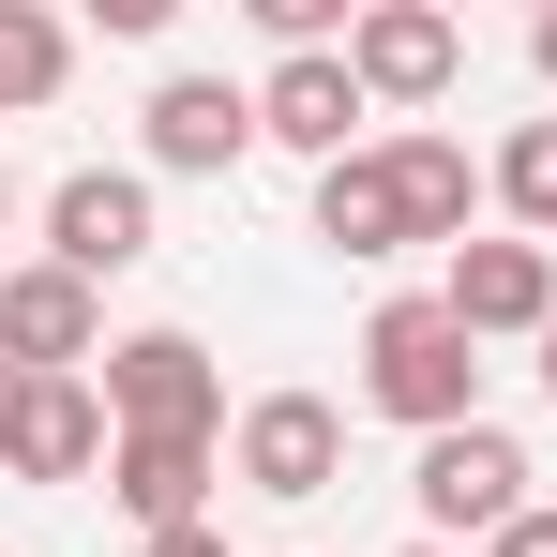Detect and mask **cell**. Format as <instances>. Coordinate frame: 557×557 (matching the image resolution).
<instances>
[{
	"label": "cell",
	"instance_id": "1",
	"mask_svg": "<svg viewBox=\"0 0 557 557\" xmlns=\"http://www.w3.org/2000/svg\"><path fill=\"white\" fill-rule=\"evenodd\" d=\"M467 211H482V166H467L453 136H362L347 166H317V242L332 257H453Z\"/></svg>",
	"mask_w": 557,
	"mask_h": 557
},
{
	"label": "cell",
	"instance_id": "2",
	"mask_svg": "<svg viewBox=\"0 0 557 557\" xmlns=\"http://www.w3.org/2000/svg\"><path fill=\"white\" fill-rule=\"evenodd\" d=\"M362 407H376V422H407V437L482 422V347H467V317L437 301V286H407V301H376V317H362Z\"/></svg>",
	"mask_w": 557,
	"mask_h": 557
},
{
	"label": "cell",
	"instance_id": "3",
	"mask_svg": "<svg viewBox=\"0 0 557 557\" xmlns=\"http://www.w3.org/2000/svg\"><path fill=\"white\" fill-rule=\"evenodd\" d=\"M407 497H422V543H497L512 512H528V437L512 422H453V437H422V467H407Z\"/></svg>",
	"mask_w": 557,
	"mask_h": 557
},
{
	"label": "cell",
	"instance_id": "4",
	"mask_svg": "<svg viewBox=\"0 0 557 557\" xmlns=\"http://www.w3.org/2000/svg\"><path fill=\"white\" fill-rule=\"evenodd\" d=\"M91 392H106V422H121V437H226V376H211L196 332H121Z\"/></svg>",
	"mask_w": 557,
	"mask_h": 557
},
{
	"label": "cell",
	"instance_id": "5",
	"mask_svg": "<svg viewBox=\"0 0 557 557\" xmlns=\"http://www.w3.org/2000/svg\"><path fill=\"white\" fill-rule=\"evenodd\" d=\"M226 482H242V497H286V512L332 497V482H347V407H332V392H257V407L226 422Z\"/></svg>",
	"mask_w": 557,
	"mask_h": 557
},
{
	"label": "cell",
	"instance_id": "6",
	"mask_svg": "<svg viewBox=\"0 0 557 557\" xmlns=\"http://www.w3.org/2000/svg\"><path fill=\"white\" fill-rule=\"evenodd\" d=\"M437 301L467 317V347H543V332H557V242H528V226L482 242V226H467L453 272H437Z\"/></svg>",
	"mask_w": 557,
	"mask_h": 557
},
{
	"label": "cell",
	"instance_id": "7",
	"mask_svg": "<svg viewBox=\"0 0 557 557\" xmlns=\"http://www.w3.org/2000/svg\"><path fill=\"white\" fill-rule=\"evenodd\" d=\"M347 76H362V106H437L467 76V30L437 0H362L347 15Z\"/></svg>",
	"mask_w": 557,
	"mask_h": 557
},
{
	"label": "cell",
	"instance_id": "8",
	"mask_svg": "<svg viewBox=\"0 0 557 557\" xmlns=\"http://www.w3.org/2000/svg\"><path fill=\"white\" fill-rule=\"evenodd\" d=\"M0 362L15 376H91L106 362V286H76L61 257L0 272Z\"/></svg>",
	"mask_w": 557,
	"mask_h": 557
},
{
	"label": "cell",
	"instance_id": "9",
	"mask_svg": "<svg viewBox=\"0 0 557 557\" xmlns=\"http://www.w3.org/2000/svg\"><path fill=\"white\" fill-rule=\"evenodd\" d=\"M362 76H347V46H301V61H272V76H257V136H272V151H301V166H347V151H362Z\"/></svg>",
	"mask_w": 557,
	"mask_h": 557
},
{
	"label": "cell",
	"instance_id": "10",
	"mask_svg": "<svg viewBox=\"0 0 557 557\" xmlns=\"http://www.w3.org/2000/svg\"><path fill=\"white\" fill-rule=\"evenodd\" d=\"M46 257H61L76 286L136 272V257H151V182H136V166H76V182L46 196Z\"/></svg>",
	"mask_w": 557,
	"mask_h": 557
},
{
	"label": "cell",
	"instance_id": "11",
	"mask_svg": "<svg viewBox=\"0 0 557 557\" xmlns=\"http://www.w3.org/2000/svg\"><path fill=\"white\" fill-rule=\"evenodd\" d=\"M211 482H226V437H121V453H106V497L136 512V543L211 528Z\"/></svg>",
	"mask_w": 557,
	"mask_h": 557
},
{
	"label": "cell",
	"instance_id": "12",
	"mask_svg": "<svg viewBox=\"0 0 557 557\" xmlns=\"http://www.w3.org/2000/svg\"><path fill=\"white\" fill-rule=\"evenodd\" d=\"M257 151V91H226V76H166L151 91V166L166 182H226Z\"/></svg>",
	"mask_w": 557,
	"mask_h": 557
},
{
	"label": "cell",
	"instance_id": "13",
	"mask_svg": "<svg viewBox=\"0 0 557 557\" xmlns=\"http://www.w3.org/2000/svg\"><path fill=\"white\" fill-rule=\"evenodd\" d=\"M121 453V422H106V392L91 376H30V407H15V482H91V467Z\"/></svg>",
	"mask_w": 557,
	"mask_h": 557
},
{
	"label": "cell",
	"instance_id": "14",
	"mask_svg": "<svg viewBox=\"0 0 557 557\" xmlns=\"http://www.w3.org/2000/svg\"><path fill=\"white\" fill-rule=\"evenodd\" d=\"M61 76H76V30H61L46 0H0V121L61 106Z\"/></svg>",
	"mask_w": 557,
	"mask_h": 557
},
{
	"label": "cell",
	"instance_id": "15",
	"mask_svg": "<svg viewBox=\"0 0 557 557\" xmlns=\"http://www.w3.org/2000/svg\"><path fill=\"white\" fill-rule=\"evenodd\" d=\"M482 196L528 226V242H557V121H528V136H497V166H482Z\"/></svg>",
	"mask_w": 557,
	"mask_h": 557
},
{
	"label": "cell",
	"instance_id": "16",
	"mask_svg": "<svg viewBox=\"0 0 557 557\" xmlns=\"http://www.w3.org/2000/svg\"><path fill=\"white\" fill-rule=\"evenodd\" d=\"M482 557H557V512H543V497H528V512H512V528H497V543H482Z\"/></svg>",
	"mask_w": 557,
	"mask_h": 557
},
{
	"label": "cell",
	"instance_id": "17",
	"mask_svg": "<svg viewBox=\"0 0 557 557\" xmlns=\"http://www.w3.org/2000/svg\"><path fill=\"white\" fill-rule=\"evenodd\" d=\"M136 557H226V528H166V543H136Z\"/></svg>",
	"mask_w": 557,
	"mask_h": 557
},
{
	"label": "cell",
	"instance_id": "18",
	"mask_svg": "<svg viewBox=\"0 0 557 557\" xmlns=\"http://www.w3.org/2000/svg\"><path fill=\"white\" fill-rule=\"evenodd\" d=\"M15 407H30V376H15V362H0V453H15Z\"/></svg>",
	"mask_w": 557,
	"mask_h": 557
},
{
	"label": "cell",
	"instance_id": "19",
	"mask_svg": "<svg viewBox=\"0 0 557 557\" xmlns=\"http://www.w3.org/2000/svg\"><path fill=\"white\" fill-rule=\"evenodd\" d=\"M528 61H543V76H557V0H543V15H528Z\"/></svg>",
	"mask_w": 557,
	"mask_h": 557
},
{
	"label": "cell",
	"instance_id": "20",
	"mask_svg": "<svg viewBox=\"0 0 557 557\" xmlns=\"http://www.w3.org/2000/svg\"><path fill=\"white\" fill-rule=\"evenodd\" d=\"M392 557H453V543H392Z\"/></svg>",
	"mask_w": 557,
	"mask_h": 557
},
{
	"label": "cell",
	"instance_id": "21",
	"mask_svg": "<svg viewBox=\"0 0 557 557\" xmlns=\"http://www.w3.org/2000/svg\"><path fill=\"white\" fill-rule=\"evenodd\" d=\"M543 392H557V332H543Z\"/></svg>",
	"mask_w": 557,
	"mask_h": 557
},
{
	"label": "cell",
	"instance_id": "22",
	"mask_svg": "<svg viewBox=\"0 0 557 557\" xmlns=\"http://www.w3.org/2000/svg\"><path fill=\"white\" fill-rule=\"evenodd\" d=\"M0 211H15V166H0Z\"/></svg>",
	"mask_w": 557,
	"mask_h": 557
}]
</instances>
